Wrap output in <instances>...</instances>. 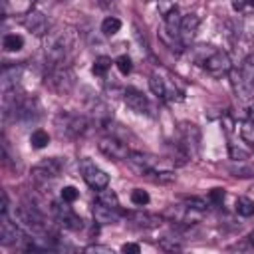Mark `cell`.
I'll return each mask as SVG.
<instances>
[{"label":"cell","instance_id":"1","mask_svg":"<svg viewBox=\"0 0 254 254\" xmlns=\"http://www.w3.org/2000/svg\"><path fill=\"white\" fill-rule=\"evenodd\" d=\"M75 44V32L69 26L52 28L44 36V54L48 65H62Z\"/></svg>","mask_w":254,"mask_h":254},{"label":"cell","instance_id":"2","mask_svg":"<svg viewBox=\"0 0 254 254\" xmlns=\"http://www.w3.org/2000/svg\"><path fill=\"white\" fill-rule=\"evenodd\" d=\"M54 127L56 133L64 139H77L79 135H83L89 127V121L83 115L77 113H69V111H58L54 117Z\"/></svg>","mask_w":254,"mask_h":254},{"label":"cell","instance_id":"3","mask_svg":"<svg viewBox=\"0 0 254 254\" xmlns=\"http://www.w3.org/2000/svg\"><path fill=\"white\" fill-rule=\"evenodd\" d=\"M44 83L50 91L58 93V95H67L73 85H75V73L71 67L67 65H50L48 67V73L44 77Z\"/></svg>","mask_w":254,"mask_h":254},{"label":"cell","instance_id":"4","mask_svg":"<svg viewBox=\"0 0 254 254\" xmlns=\"http://www.w3.org/2000/svg\"><path fill=\"white\" fill-rule=\"evenodd\" d=\"M65 167V161L60 159V157H48V159H42L38 165L32 167V179L36 183H48V181H54L60 177V173L64 171Z\"/></svg>","mask_w":254,"mask_h":254},{"label":"cell","instance_id":"5","mask_svg":"<svg viewBox=\"0 0 254 254\" xmlns=\"http://www.w3.org/2000/svg\"><path fill=\"white\" fill-rule=\"evenodd\" d=\"M177 133H179V143L185 147V151L190 155V157H196L198 155V147H200V131L194 123L190 121H181L179 127H177Z\"/></svg>","mask_w":254,"mask_h":254},{"label":"cell","instance_id":"6","mask_svg":"<svg viewBox=\"0 0 254 254\" xmlns=\"http://www.w3.org/2000/svg\"><path fill=\"white\" fill-rule=\"evenodd\" d=\"M79 171H81V177L83 181L87 183L89 189L93 190H99V189H105L109 185V175L105 171H101L95 163H91L89 159H83L79 163Z\"/></svg>","mask_w":254,"mask_h":254},{"label":"cell","instance_id":"7","mask_svg":"<svg viewBox=\"0 0 254 254\" xmlns=\"http://www.w3.org/2000/svg\"><path fill=\"white\" fill-rule=\"evenodd\" d=\"M149 85H151V91L157 97H161V99H167V101H179V99H183V91L177 89L175 81H171V79H167L163 75L153 73L149 77Z\"/></svg>","mask_w":254,"mask_h":254},{"label":"cell","instance_id":"8","mask_svg":"<svg viewBox=\"0 0 254 254\" xmlns=\"http://www.w3.org/2000/svg\"><path fill=\"white\" fill-rule=\"evenodd\" d=\"M26 238V230L22 226H18L12 218H8V214H2L0 220V244L2 246H14V244H22Z\"/></svg>","mask_w":254,"mask_h":254},{"label":"cell","instance_id":"9","mask_svg":"<svg viewBox=\"0 0 254 254\" xmlns=\"http://www.w3.org/2000/svg\"><path fill=\"white\" fill-rule=\"evenodd\" d=\"M97 147H99V151L105 155V157H109V159H113V161H125L127 157H129V147L119 139V137H115V135H107V137H101L99 139V143H97Z\"/></svg>","mask_w":254,"mask_h":254},{"label":"cell","instance_id":"10","mask_svg":"<svg viewBox=\"0 0 254 254\" xmlns=\"http://www.w3.org/2000/svg\"><path fill=\"white\" fill-rule=\"evenodd\" d=\"M204 69L210 73V75H214V77H220V75H224V73H230V69H232V62H230V56L226 54V52H222V50H214L206 60H204Z\"/></svg>","mask_w":254,"mask_h":254},{"label":"cell","instance_id":"11","mask_svg":"<svg viewBox=\"0 0 254 254\" xmlns=\"http://www.w3.org/2000/svg\"><path fill=\"white\" fill-rule=\"evenodd\" d=\"M69 202L62 200V202H52V212L58 218V222L67 228V230H79L81 228V218L71 210V206H67Z\"/></svg>","mask_w":254,"mask_h":254},{"label":"cell","instance_id":"12","mask_svg":"<svg viewBox=\"0 0 254 254\" xmlns=\"http://www.w3.org/2000/svg\"><path fill=\"white\" fill-rule=\"evenodd\" d=\"M24 28H26L30 34H34V36L44 38V36L50 32V22H48V18H46L44 12H40V10H30V12L24 16Z\"/></svg>","mask_w":254,"mask_h":254},{"label":"cell","instance_id":"13","mask_svg":"<svg viewBox=\"0 0 254 254\" xmlns=\"http://www.w3.org/2000/svg\"><path fill=\"white\" fill-rule=\"evenodd\" d=\"M125 161H127V163L131 165V169H133L135 173H139V175H147L149 171L157 169V159H155L153 155H147V153L131 151Z\"/></svg>","mask_w":254,"mask_h":254},{"label":"cell","instance_id":"14","mask_svg":"<svg viewBox=\"0 0 254 254\" xmlns=\"http://www.w3.org/2000/svg\"><path fill=\"white\" fill-rule=\"evenodd\" d=\"M123 101H125V105H127L131 111H135V113H149V111H151V103H149L147 95H143V93L137 91V89H127Z\"/></svg>","mask_w":254,"mask_h":254},{"label":"cell","instance_id":"15","mask_svg":"<svg viewBox=\"0 0 254 254\" xmlns=\"http://www.w3.org/2000/svg\"><path fill=\"white\" fill-rule=\"evenodd\" d=\"M198 24H200V20H198L196 14H187V16H183L181 30H179V38H181V42H183L185 46H189V44L194 40V36H196V32H198Z\"/></svg>","mask_w":254,"mask_h":254},{"label":"cell","instance_id":"16","mask_svg":"<svg viewBox=\"0 0 254 254\" xmlns=\"http://www.w3.org/2000/svg\"><path fill=\"white\" fill-rule=\"evenodd\" d=\"M121 214H119V208H111V206H105L101 202H95L93 204V220L101 226L105 224H115L119 222Z\"/></svg>","mask_w":254,"mask_h":254},{"label":"cell","instance_id":"17","mask_svg":"<svg viewBox=\"0 0 254 254\" xmlns=\"http://www.w3.org/2000/svg\"><path fill=\"white\" fill-rule=\"evenodd\" d=\"M22 75V65H4L2 69V91H12L16 89L18 81Z\"/></svg>","mask_w":254,"mask_h":254},{"label":"cell","instance_id":"18","mask_svg":"<svg viewBox=\"0 0 254 254\" xmlns=\"http://www.w3.org/2000/svg\"><path fill=\"white\" fill-rule=\"evenodd\" d=\"M127 216L131 218V222H133L137 228H155V226H159V222H161V216L149 214V212H131V214H127Z\"/></svg>","mask_w":254,"mask_h":254},{"label":"cell","instance_id":"19","mask_svg":"<svg viewBox=\"0 0 254 254\" xmlns=\"http://www.w3.org/2000/svg\"><path fill=\"white\" fill-rule=\"evenodd\" d=\"M181 22H183V16H181V12L175 8V10H171V12L165 16V24H163V30H165V32H169V34H173V36H179V30H181Z\"/></svg>","mask_w":254,"mask_h":254},{"label":"cell","instance_id":"20","mask_svg":"<svg viewBox=\"0 0 254 254\" xmlns=\"http://www.w3.org/2000/svg\"><path fill=\"white\" fill-rule=\"evenodd\" d=\"M238 69H240V75L246 81V85L254 91V56H248Z\"/></svg>","mask_w":254,"mask_h":254},{"label":"cell","instance_id":"21","mask_svg":"<svg viewBox=\"0 0 254 254\" xmlns=\"http://www.w3.org/2000/svg\"><path fill=\"white\" fill-rule=\"evenodd\" d=\"M95 202H101V204L111 206V208H119V196H117L113 190H109L107 187L97 190V194H95Z\"/></svg>","mask_w":254,"mask_h":254},{"label":"cell","instance_id":"22","mask_svg":"<svg viewBox=\"0 0 254 254\" xmlns=\"http://www.w3.org/2000/svg\"><path fill=\"white\" fill-rule=\"evenodd\" d=\"M2 48L6 52H18L24 48V38L20 34H6L2 40Z\"/></svg>","mask_w":254,"mask_h":254},{"label":"cell","instance_id":"23","mask_svg":"<svg viewBox=\"0 0 254 254\" xmlns=\"http://www.w3.org/2000/svg\"><path fill=\"white\" fill-rule=\"evenodd\" d=\"M145 177H149L153 183H159V185H169V183H173L177 179L175 173H171V171H157V169L149 171Z\"/></svg>","mask_w":254,"mask_h":254},{"label":"cell","instance_id":"24","mask_svg":"<svg viewBox=\"0 0 254 254\" xmlns=\"http://www.w3.org/2000/svg\"><path fill=\"white\" fill-rule=\"evenodd\" d=\"M30 143H32L34 149H44V147L50 143L48 131H44V129H34V131L30 133Z\"/></svg>","mask_w":254,"mask_h":254},{"label":"cell","instance_id":"25","mask_svg":"<svg viewBox=\"0 0 254 254\" xmlns=\"http://www.w3.org/2000/svg\"><path fill=\"white\" fill-rule=\"evenodd\" d=\"M234 206H236V212L240 216H252L254 214V200L248 196H238Z\"/></svg>","mask_w":254,"mask_h":254},{"label":"cell","instance_id":"26","mask_svg":"<svg viewBox=\"0 0 254 254\" xmlns=\"http://www.w3.org/2000/svg\"><path fill=\"white\" fill-rule=\"evenodd\" d=\"M240 137L250 149H254V121L248 119L240 123Z\"/></svg>","mask_w":254,"mask_h":254},{"label":"cell","instance_id":"27","mask_svg":"<svg viewBox=\"0 0 254 254\" xmlns=\"http://www.w3.org/2000/svg\"><path fill=\"white\" fill-rule=\"evenodd\" d=\"M121 30V20L117 18V16H107L103 22H101V32L105 34V36H113V34H117Z\"/></svg>","mask_w":254,"mask_h":254},{"label":"cell","instance_id":"28","mask_svg":"<svg viewBox=\"0 0 254 254\" xmlns=\"http://www.w3.org/2000/svg\"><path fill=\"white\" fill-rule=\"evenodd\" d=\"M111 58H107V56H99V58H95V62H93V67H91V71L95 73V75H105L107 73V69L111 67Z\"/></svg>","mask_w":254,"mask_h":254},{"label":"cell","instance_id":"29","mask_svg":"<svg viewBox=\"0 0 254 254\" xmlns=\"http://www.w3.org/2000/svg\"><path fill=\"white\" fill-rule=\"evenodd\" d=\"M131 202L137 204V206H145L149 202V192L143 190V189H135L131 190Z\"/></svg>","mask_w":254,"mask_h":254},{"label":"cell","instance_id":"30","mask_svg":"<svg viewBox=\"0 0 254 254\" xmlns=\"http://www.w3.org/2000/svg\"><path fill=\"white\" fill-rule=\"evenodd\" d=\"M115 65H117V69H119L123 75L131 73V69H133V64H131V58H129V56H119V58L115 60Z\"/></svg>","mask_w":254,"mask_h":254},{"label":"cell","instance_id":"31","mask_svg":"<svg viewBox=\"0 0 254 254\" xmlns=\"http://www.w3.org/2000/svg\"><path fill=\"white\" fill-rule=\"evenodd\" d=\"M185 204L189 206V208H194V210H204L206 206H208V200H204V198H200V196H189V198H185Z\"/></svg>","mask_w":254,"mask_h":254},{"label":"cell","instance_id":"32","mask_svg":"<svg viewBox=\"0 0 254 254\" xmlns=\"http://www.w3.org/2000/svg\"><path fill=\"white\" fill-rule=\"evenodd\" d=\"M228 153H230V159H234V161H246L248 159V151L236 147V143L228 145Z\"/></svg>","mask_w":254,"mask_h":254},{"label":"cell","instance_id":"33","mask_svg":"<svg viewBox=\"0 0 254 254\" xmlns=\"http://www.w3.org/2000/svg\"><path fill=\"white\" fill-rule=\"evenodd\" d=\"M77 198H79V190H77L75 187L67 185V187L62 189V200H65V202H73V200H77Z\"/></svg>","mask_w":254,"mask_h":254},{"label":"cell","instance_id":"34","mask_svg":"<svg viewBox=\"0 0 254 254\" xmlns=\"http://www.w3.org/2000/svg\"><path fill=\"white\" fill-rule=\"evenodd\" d=\"M242 32H244L248 38H254V14L244 16V22H242Z\"/></svg>","mask_w":254,"mask_h":254},{"label":"cell","instance_id":"35","mask_svg":"<svg viewBox=\"0 0 254 254\" xmlns=\"http://www.w3.org/2000/svg\"><path fill=\"white\" fill-rule=\"evenodd\" d=\"M228 171L232 173V177H252V173H254L250 167H242V165H238V167H230Z\"/></svg>","mask_w":254,"mask_h":254},{"label":"cell","instance_id":"36","mask_svg":"<svg viewBox=\"0 0 254 254\" xmlns=\"http://www.w3.org/2000/svg\"><path fill=\"white\" fill-rule=\"evenodd\" d=\"M222 200H224V190H222V189H212L210 194H208V202H212V204H220Z\"/></svg>","mask_w":254,"mask_h":254},{"label":"cell","instance_id":"37","mask_svg":"<svg viewBox=\"0 0 254 254\" xmlns=\"http://www.w3.org/2000/svg\"><path fill=\"white\" fill-rule=\"evenodd\" d=\"M157 2H159V12L163 14V18H165L171 10H175V8H177L173 0H157Z\"/></svg>","mask_w":254,"mask_h":254},{"label":"cell","instance_id":"38","mask_svg":"<svg viewBox=\"0 0 254 254\" xmlns=\"http://www.w3.org/2000/svg\"><path fill=\"white\" fill-rule=\"evenodd\" d=\"M85 252H103V254H113V250L109 246H99V244H91L85 248Z\"/></svg>","mask_w":254,"mask_h":254},{"label":"cell","instance_id":"39","mask_svg":"<svg viewBox=\"0 0 254 254\" xmlns=\"http://www.w3.org/2000/svg\"><path fill=\"white\" fill-rule=\"evenodd\" d=\"M8 192L2 190V204H0V214H8Z\"/></svg>","mask_w":254,"mask_h":254},{"label":"cell","instance_id":"40","mask_svg":"<svg viewBox=\"0 0 254 254\" xmlns=\"http://www.w3.org/2000/svg\"><path fill=\"white\" fill-rule=\"evenodd\" d=\"M139 250H141L139 244H131V242L121 246V252H133V254H139Z\"/></svg>","mask_w":254,"mask_h":254},{"label":"cell","instance_id":"41","mask_svg":"<svg viewBox=\"0 0 254 254\" xmlns=\"http://www.w3.org/2000/svg\"><path fill=\"white\" fill-rule=\"evenodd\" d=\"M95 2H97V6L103 8V10H113V8H115V2H113V0H95Z\"/></svg>","mask_w":254,"mask_h":254},{"label":"cell","instance_id":"42","mask_svg":"<svg viewBox=\"0 0 254 254\" xmlns=\"http://www.w3.org/2000/svg\"><path fill=\"white\" fill-rule=\"evenodd\" d=\"M246 4H248L246 0H232V8H234V10H242Z\"/></svg>","mask_w":254,"mask_h":254},{"label":"cell","instance_id":"43","mask_svg":"<svg viewBox=\"0 0 254 254\" xmlns=\"http://www.w3.org/2000/svg\"><path fill=\"white\" fill-rule=\"evenodd\" d=\"M248 117H250V121H254V103H252L250 109H248Z\"/></svg>","mask_w":254,"mask_h":254},{"label":"cell","instance_id":"44","mask_svg":"<svg viewBox=\"0 0 254 254\" xmlns=\"http://www.w3.org/2000/svg\"><path fill=\"white\" fill-rule=\"evenodd\" d=\"M248 242H250V244H252V246H254V230H252V232H250V236H248Z\"/></svg>","mask_w":254,"mask_h":254},{"label":"cell","instance_id":"45","mask_svg":"<svg viewBox=\"0 0 254 254\" xmlns=\"http://www.w3.org/2000/svg\"><path fill=\"white\" fill-rule=\"evenodd\" d=\"M248 2H250V4H252V6H254V0H248Z\"/></svg>","mask_w":254,"mask_h":254},{"label":"cell","instance_id":"46","mask_svg":"<svg viewBox=\"0 0 254 254\" xmlns=\"http://www.w3.org/2000/svg\"><path fill=\"white\" fill-rule=\"evenodd\" d=\"M252 190H254V185H252Z\"/></svg>","mask_w":254,"mask_h":254}]
</instances>
